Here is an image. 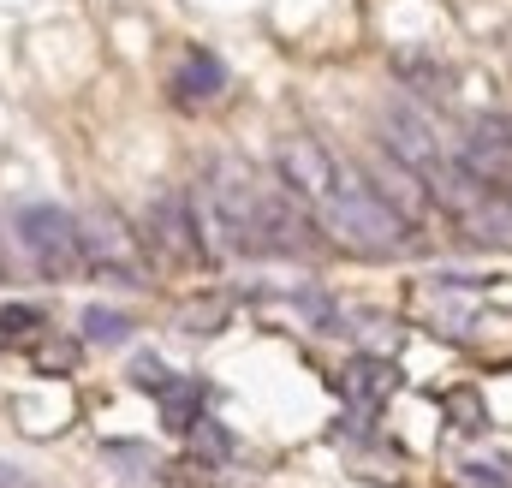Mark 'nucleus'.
Returning a JSON list of instances; mask_svg holds the SVG:
<instances>
[{
  "instance_id": "nucleus-1",
  "label": "nucleus",
  "mask_w": 512,
  "mask_h": 488,
  "mask_svg": "<svg viewBox=\"0 0 512 488\" xmlns=\"http://www.w3.org/2000/svg\"><path fill=\"white\" fill-rule=\"evenodd\" d=\"M316 215H322V227L340 244H364V250H399L405 244V221L387 209L370 185H340Z\"/></svg>"
},
{
  "instance_id": "nucleus-2",
  "label": "nucleus",
  "mask_w": 512,
  "mask_h": 488,
  "mask_svg": "<svg viewBox=\"0 0 512 488\" xmlns=\"http://www.w3.org/2000/svg\"><path fill=\"white\" fill-rule=\"evenodd\" d=\"M12 227H18V244L30 250V262H36L42 274L66 280L72 268H84V227H78L60 203H24V209L12 215Z\"/></svg>"
},
{
  "instance_id": "nucleus-3",
  "label": "nucleus",
  "mask_w": 512,
  "mask_h": 488,
  "mask_svg": "<svg viewBox=\"0 0 512 488\" xmlns=\"http://www.w3.org/2000/svg\"><path fill=\"white\" fill-rule=\"evenodd\" d=\"M382 143H387V155L399 161V167H411V173H435L441 161H447V149H441V131L423 120L405 96H393L382 108Z\"/></svg>"
},
{
  "instance_id": "nucleus-4",
  "label": "nucleus",
  "mask_w": 512,
  "mask_h": 488,
  "mask_svg": "<svg viewBox=\"0 0 512 488\" xmlns=\"http://www.w3.org/2000/svg\"><path fill=\"white\" fill-rule=\"evenodd\" d=\"M280 179H286V191H292L298 203H310V209H322V203L346 185L340 161H334L316 137H286V143H280Z\"/></svg>"
},
{
  "instance_id": "nucleus-5",
  "label": "nucleus",
  "mask_w": 512,
  "mask_h": 488,
  "mask_svg": "<svg viewBox=\"0 0 512 488\" xmlns=\"http://www.w3.org/2000/svg\"><path fill=\"white\" fill-rule=\"evenodd\" d=\"M370 173H376V185H370V191L382 197V203L393 209V215H399V221H405V227H411V221H417V215L429 209V197H423V179H417L411 167H399L393 155L370 161Z\"/></svg>"
},
{
  "instance_id": "nucleus-6",
  "label": "nucleus",
  "mask_w": 512,
  "mask_h": 488,
  "mask_svg": "<svg viewBox=\"0 0 512 488\" xmlns=\"http://www.w3.org/2000/svg\"><path fill=\"white\" fill-rule=\"evenodd\" d=\"M221 84H227V66H221L209 48H185V54H179V66H173V96H179L185 108L221 96Z\"/></svg>"
},
{
  "instance_id": "nucleus-7",
  "label": "nucleus",
  "mask_w": 512,
  "mask_h": 488,
  "mask_svg": "<svg viewBox=\"0 0 512 488\" xmlns=\"http://www.w3.org/2000/svg\"><path fill=\"white\" fill-rule=\"evenodd\" d=\"M346 387H352V399H364V405H382L387 387H393V369L382 358H358L352 375H346Z\"/></svg>"
},
{
  "instance_id": "nucleus-8",
  "label": "nucleus",
  "mask_w": 512,
  "mask_h": 488,
  "mask_svg": "<svg viewBox=\"0 0 512 488\" xmlns=\"http://www.w3.org/2000/svg\"><path fill=\"white\" fill-rule=\"evenodd\" d=\"M161 399H167V423H173V429H191V423H197V399H203L197 381H179V375H173V381L161 387Z\"/></svg>"
},
{
  "instance_id": "nucleus-9",
  "label": "nucleus",
  "mask_w": 512,
  "mask_h": 488,
  "mask_svg": "<svg viewBox=\"0 0 512 488\" xmlns=\"http://www.w3.org/2000/svg\"><path fill=\"white\" fill-rule=\"evenodd\" d=\"M84 334L102 340V346H114V340L131 334V316L126 310H108V304H90V310H84Z\"/></svg>"
},
{
  "instance_id": "nucleus-10",
  "label": "nucleus",
  "mask_w": 512,
  "mask_h": 488,
  "mask_svg": "<svg viewBox=\"0 0 512 488\" xmlns=\"http://www.w3.org/2000/svg\"><path fill=\"white\" fill-rule=\"evenodd\" d=\"M42 328V310L36 304H0V340H24Z\"/></svg>"
},
{
  "instance_id": "nucleus-11",
  "label": "nucleus",
  "mask_w": 512,
  "mask_h": 488,
  "mask_svg": "<svg viewBox=\"0 0 512 488\" xmlns=\"http://www.w3.org/2000/svg\"><path fill=\"white\" fill-rule=\"evenodd\" d=\"M393 66H399V78H411L417 90H435V84H441V66H435L429 54H417V48H405Z\"/></svg>"
},
{
  "instance_id": "nucleus-12",
  "label": "nucleus",
  "mask_w": 512,
  "mask_h": 488,
  "mask_svg": "<svg viewBox=\"0 0 512 488\" xmlns=\"http://www.w3.org/2000/svg\"><path fill=\"white\" fill-rule=\"evenodd\" d=\"M191 435H197V453L203 459H227L233 453V441L221 435V423H191Z\"/></svg>"
},
{
  "instance_id": "nucleus-13",
  "label": "nucleus",
  "mask_w": 512,
  "mask_h": 488,
  "mask_svg": "<svg viewBox=\"0 0 512 488\" xmlns=\"http://www.w3.org/2000/svg\"><path fill=\"white\" fill-rule=\"evenodd\" d=\"M459 488H512L501 471H489V465H465L459 471Z\"/></svg>"
},
{
  "instance_id": "nucleus-14",
  "label": "nucleus",
  "mask_w": 512,
  "mask_h": 488,
  "mask_svg": "<svg viewBox=\"0 0 512 488\" xmlns=\"http://www.w3.org/2000/svg\"><path fill=\"white\" fill-rule=\"evenodd\" d=\"M453 411L465 417V429H459V435H483V405H477V393H459V399H453Z\"/></svg>"
},
{
  "instance_id": "nucleus-15",
  "label": "nucleus",
  "mask_w": 512,
  "mask_h": 488,
  "mask_svg": "<svg viewBox=\"0 0 512 488\" xmlns=\"http://www.w3.org/2000/svg\"><path fill=\"white\" fill-rule=\"evenodd\" d=\"M131 375H137V387H149V393H161V387L173 381V375L155 364V358H137V369H131Z\"/></svg>"
},
{
  "instance_id": "nucleus-16",
  "label": "nucleus",
  "mask_w": 512,
  "mask_h": 488,
  "mask_svg": "<svg viewBox=\"0 0 512 488\" xmlns=\"http://www.w3.org/2000/svg\"><path fill=\"white\" fill-rule=\"evenodd\" d=\"M36 364L42 369H72L78 364V346H48V352H36Z\"/></svg>"
},
{
  "instance_id": "nucleus-17",
  "label": "nucleus",
  "mask_w": 512,
  "mask_h": 488,
  "mask_svg": "<svg viewBox=\"0 0 512 488\" xmlns=\"http://www.w3.org/2000/svg\"><path fill=\"white\" fill-rule=\"evenodd\" d=\"M0 488H24V477H18V465H6V459H0Z\"/></svg>"
}]
</instances>
